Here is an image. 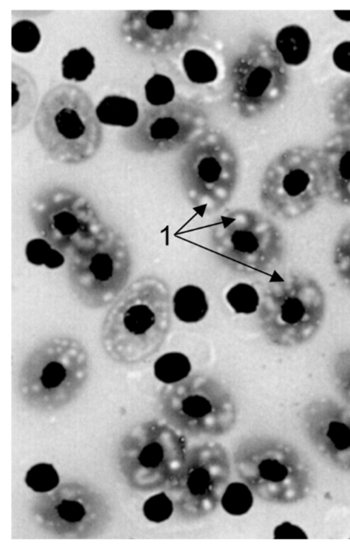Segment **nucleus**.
<instances>
[{"label":"nucleus","instance_id":"1","mask_svg":"<svg viewBox=\"0 0 350 551\" xmlns=\"http://www.w3.org/2000/svg\"><path fill=\"white\" fill-rule=\"evenodd\" d=\"M172 299L166 282L155 276L134 280L107 312L101 328L107 355L124 365H135L154 356L171 327Z\"/></svg>","mask_w":350,"mask_h":551},{"label":"nucleus","instance_id":"2","mask_svg":"<svg viewBox=\"0 0 350 551\" xmlns=\"http://www.w3.org/2000/svg\"><path fill=\"white\" fill-rule=\"evenodd\" d=\"M35 132L54 161L77 164L92 158L103 131L89 95L80 87L59 84L49 90L39 106Z\"/></svg>","mask_w":350,"mask_h":551},{"label":"nucleus","instance_id":"3","mask_svg":"<svg viewBox=\"0 0 350 551\" xmlns=\"http://www.w3.org/2000/svg\"><path fill=\"white\" fill-rule=\"evenodd\" d=\"M321 284L301 272L278 276L265 288L258 308L260 328L273 345L293 348L306 344L318 333L326 313Z\"/></svg>","mask_w":350,"mask_h":551},{"label":"nucleus","instance_id":"4","mask_svg":"<svg viewBox=\"0 0 350 551\" xmlns=\"http://www.w3.org/2000/svg\"><path fill=\"white\" fill-rule=\"evenodd\" d=\"M178 171L187 202L204 217L219 212L231 201L240 166L230 140L220 132L207 130L186 146Z\"/></svg>","mask_w":350,"mask_h":551},{"label":"nucleus","instance_id":"5","mask_svg":"<svg viewBox=\"0 0 350 551\" xmlns=\"http://www.w3.org/2000/svg\"><path fill=\"white\" fill-rule=\"evenodd\" d=\"M325 197L319 148L297 145L280 152L265 167L260 180L259 199L272 217L299 219Z\"/></svg>","mask_w":350,"mask_h":551},{"label":"nucleus","instance_id":"6","mask_svg":"<svg viewBox=\"0 0 350 551\" xmlns=\"http://www.w3.org/2000/svg\"><path fill=\"white\" fill-rule=\"evenodd\" d=\"M212 251L231 269L244 273H267L284 258L283 234L273 220L255 210L236 208L223 213L209 234Z\"/></svg>","mask_w":350,"mask_h":551},{"label":"nucleus","instance_id":"7","mask_svg":"<svg viewBox=\"0 0 350 551\" xmlns=\"http://www.w3.org/2000/svg\"><path fill=\"white\" fill-rule=\"evenodd\" d=\"M71 289L91 308L107 306L118 297L131 272L128 246L105 224L67 255Z\"/></svg>","mask_w":350,"mask_h":551},{"label":"nucleus","instance_id":"8","mask_svg":"<svg viewBox=\"0 0 350 551\" xmlns=\"http://www.w3.org/2000/svg\"><path fill=\"white\" fill-rule=\"evenodd\" d=\"M89 372L85 347L75 338L57 336L39 344L27 355L17 385L28 400L57 404L77 393L85 385Z\"/></svg>","mask_w":350,"mask_h":551},{"label":"nucleus","instance_id":"9","mask_svg":"<svg viewBox=\"0 0 350 551\" xmlns=\"http://www.w3.org/2000/svg\"><path fill=\"white\" fill-rule=\"evenodd\" d=\"M160 398L170 421L185 429L216 432L226 429L235 419L231 392L207 374H189L178 382L165 384Z\"/></svg>","mask_w":350,"mask_h":551},{"label":"nucleus","instance_id":"10","mask_svg":"<svg viewBox=\"0 0 350 551\" xmlns=\"http://www.w3.org/2000/svg\"><path fill=\"white\" fill-rule=\"evenodd\" d=\"M30 210L42 238L66 256L104 225L86 198L64 188L38 195Z\"/></svg>","mask_w":350,"mask_h":551},{"label":"nucleus","instance_id":"11","mask_svg":"<svg viewBox=\"0 0 350 551\" xmlns=\"http://www.w3.org/2000/svg\"><path fill=\"white\" fill-rule=\"evenodd\" d=\"M232 73V97L245 114L263 111L286 90L285 64L275 47L265 43L239 57Z\"/></svg>","mask_w":350,"mask_h":551},{"label":"nucleus","instance_id":"12","mask_svg":"<svg viewBox=\"0 0 350 551\" xmlns=\"http://www.w3.org/2000/svg\"><path fill=\"white\" fill-rule=\"evenodd\" d=\"M153 107L145 110L126 134V142L133 150L150 154L172 152L204 132L203 117L190 105L172 102Z\"/></svg>","mask_w":350,"mask_h":551},{"label":"nucleus","instance_id":"13","mask_svg":"<svg viewBox=\"0 0 350 551\" xmlns=\"http://www.w3.org/2000/svg\"><path fill=\"white\" fill-rule=\"evenodd\" d=\"M194 11L135 10L126 14L120 31L125 42L144 53L168 52L187 40L197 24Z\"/></svg>","mask_w":350,"mask_h":551},{"label":"nucleus","instance_id":"14","mask_svg":"<svg viewBox=\"0 0 350 551\" xmlns=\"http://www.w3.org/2000/svg\"><path fill=\"white\" fill-rule=\"evenodd\" d=\"M319 150L325 197L338 206L350 207V130L332 134Z\"/></svg>","mask_w":350,"mask_h":551},{"label":"nucleus","instance_id":"15","mask_svg":"<svg viewBox=\"0 0 350 551\" xmlns=\"http://www.w3.org/2000/svg\"><path fill=\"white\" fill-rule=\"evenodd\" d=\"M12 131L18 132L31 121L38 102V89L31 75L23 67L12 65Z\"/></svg>","mask_w":350,"mask_h":551},{"label":"nucleus","instance_id":"16","mask_svg":"<svg viewBox=\"0 0 350 551\" xmlns=\"http://www.w3.org/2000/svg\"><path fill=\"white\" fill-rule=\"evenodd\" d=\"M275 47L285 64L299 66L305 62L311 49L307 31L297 24L282 27L275 38Z\"/></svg>","mask_w":350,"mask_h":551},{"label":"nucleus","instance_id":"17","mask_svg":"<svg viewBox=\"0 0 350 551\" xmlns=\"http://www.w3.org/2000/svg\"><path fill=\"white\" fill-rule=\"evenodd\" d=\"M172 310L182 322L193 323L202 321L208 310L205 292L194 284L180 287L172 297Z\"/></svg>","mask_w":350,"mask_h":551},{"label":"nucleus","instance_id":"18","mask_svg":"<svg viewBox=\"0 0 350 551\" xmlns=\"http://www.w3.org/2000/svg\"><path fill=\"white\" fill-rule=\"evenodd\" d=\"M95 111L98 121L106 125L129 127L135 125L139 118L137 103L119 95L104 97Z\"/></svg>","mask_w":350,"mask_h":551},{"label":"nucleus","instance_id":"19","mask_svg":"<svg viewBox=\"0 0 350 551\" xmlns=\"http://www.w3.org/2000/svg\"><path fill=\"white\" fill-rule=\"evenodd\" d=\"M221 467L207 462H195L183 474V484L189 495L196 500H205L213 495L216 482L219 478L218 469Z\"/></svg>","mask_w":350,"mask_h":551},{"label":"nucleus","instance_id":"20","mask_svg":"<svg viewBox=\"0 0 350 551\" xmlns=\"http://www.w3.org/2000/svg\"><path fill=\"white\" fill-rule=\"evenodd\" d=\"M182 64L186 76L194 84H209L217 77L218 71L215 61L202 50H187L183 56Z\"/></svg>","mask_w":350,"mask_h":551},{"label":"nucleus","instance_id":"21","mask_svg":"<svg viewBox=\"0 0 350 551\" xmlns=\"http://www.w3.org/2000/svg\"><path fill=\"white\" fill-rule=\"evenodd\" d=\"M191 370L189 358L179 352H170L161 355L154 365L156 378L165 384L185 379L190 374Z\"/></svg>","mask_w":350,"mask_h":551},{"label":"nucleus","instance_id":"22","mask_svg":"<svg viewBox=\"0 0 350 551\" xmlns=\"http://www.w3.org/2000/svg\"><path fill=\"white\" fill-rule=\"evenodd\" d=\"M332 255L335 273L342 284L350 292V222L338 232Z\"/></svg>","mask_w":350,"mask_h":551},{"label":"nucleus","instance_id":"23","mask_svg":"<svg viewBox=\"0 0 350 551\" xmlns=\"http://www.w3.org/2000/svg\"><path fill=\"white\" fill-rule=\"evenodd\" d=\"M62 75L66 79L85 80L95 67L93 55L85 48L70 50L62 62Z\"/></svg>","mask_w":350,"mask_h":551},{"label":"nucleus","instance_id":"24","mask_svg":"<svg viewBox=\"0 0 350 551\" xmlns=\"http://www.w3.org/2000/svg\"><path fill=\"white\" fill-rule=\"evenodd\" d=\"M253 494L248 485L234 482L229 484L221 497V504L225 511L232 515L247 513L253 504Z\"/></svg>","mask_w":350,"mask_h":551},{"label":"nucleus","instance_id":"25","mask_svg":"<svg viewBox=\"0 0 350 551\" xmlns=\"http://www.w3.org/2000/svg\"><path fill=\"white\" fill-rule=\"evenodd\" d=\"M226 299L235 313L250 315L258 310L260 298L254 286L239 282L228 290Z\"/></svg>","mask_w":350,"mask_h":551},{"label":"nucleus","instance_id":"26","mask_svg":"<svg viewBox=\"0 0 350 551\" xmlns=\"http://www.w3.org/2000/svg\"><path fill=\"white\" fill-rule=\"evenodd\" d=\"M145 96L152 106H163L173 101L175 87L172 80L165 75L155 73L146 82Z\"/></svg>","mask_w":350,"mask_h":551},{"label":"nucleus","instance_id":"27","mask_svg":"<svg viewBox=\"0 0 350 551\" xmlns=\"http://www.w3.org/2000/svg\"><path fill=\"white\" fill-rule=\"evenodd\" d=\"M12 48L20 53L33 51L39 44L40 33L36 25L29 20H21L12 27Z\"/></svg>","mask_w":350,"mask_h":551},{"label":"nucleus","instance_id":"28","mask_svg":"<svg viewBox=\"0 0 350 551\" xmlns=\"http://www.w3.org/2000/svg\"><path fill=\"white\" fill-rule=\"evenodd\" d=\"M25 482L35 491L46 492L57 486L59 476L52 465L40 463L27 472Z\"/></svg>","mask_w":350,"mask_h":551},{"label":"nucleus","instance_id":"29","mask_svg":"<svg viewBox=\"0 0 350 551\" xmlns=\"http://www.w3.org/2000/svg\"><path fill=\"white\" fill-rule=\"evenodd\" d=\"M333 120L343 130H350V81L342 85L334 95L330 103Z\"/></svg>","mask_w":350,"mask_h":551},{"label":"nucleus","instance_id":"30","mask_svg":"<svg viewBox=\"0 0 350 551\" xmlns=\"http://www.w3.org/2000/svg\"><path fill=\"white\" fill-rule=\"evenodd\" d=\"M174 511L172 500L164 492L155 494L144 503L143 511L145 517L155 523L169 519Z\"/></svg>","mask_w":350,"mask_h":551},{"label":"nucleus","instance_id":"31","mask_svg":"<svg viewBox=\"0 0 350 551\" xmlns=\"http://www.w3.org/2000/svg\"><path fill=\"white\" fill-rule=\"evenodd\" d=\"M334 383L338 390L350 400V348L338 352L332 363Z\"/></svg>","mask_w":350,"mask_h":551},{"label":"nucleus","instance_id":"32","mask_svg":"<svg viewBox=\"0 0 350 551\" xmlns=\"http://www.w3.org/2000/svg\"><path fill=\"white\" fill-rule=\"evenodd\" d=\"M55 251V249L43 238L31 241L26 248L27 259L36 265L45 264L48 265Z\"/></svg>","mask_w":350,"mask_h":551},{"label":"nucleus","instance_id":"33","mask_svg":"<svg viewBox=\"0 0 350 551\" xmlns=\"http://www.w3.org/2000/svg\"><path fill=\"white\" fill-rule=\"evenodd\" d=\"M166 450L159 442H152L142 450L138 460L141 465L147 468H156L165 461Z\"/></svg>","mask_w":350,"mask_h":551},{"label":"nucleus","instance_id":"34","mask_svg":"<svg viewBox=\"0 0 350 551\" xmlns=\"http://www.w3.org/2000/svg\"><path fill=\"white\" fill-rule=\"evenodd\" d=\"M326 434L336 449L343 450L350 447V428L346 424L337 420L331 421Z\"/></svg>","mask_w":350,"mask_h":551},{"label":"nucleus","instance_id":"35","mask_svg":"<svg viewBox=\"0 0 350 551\" xmlns=\"http://www.w3.org/2000/svg\"><path fill=\"white\" fill-rule=\"evenodd\" d=\"M56 509L59 517L68 522H79L85 515L83 506L74 500H63Z\"/></svg>","mask_w":350,"mask_h":551},{"label":"nucleus","instance_id":"36","mask_svg":"<svg viewBox=\"0 0 350 551\" xmlns=\"http://www.w3.org/2000/svg\"><path fill=\"white\" fill-rule=\"evenodd\" d=\"M273 538L284 539H308L306 532L299 526L289 522H284L278 525L273 530Z\"/></svg>","mask_w":350,"mask_h":551},{"label":"nucleus","instance_id":"37","mask_svg":"<svg viewBox=\"0 0 350 551\" xmlns=\"http://www.w3.org/2000/svg\"><path fill=\"white\" fill-rule=\"evenodd\" d=\"M332 60L338 69L350 73V40L343 41L336 46Z\"/></svg>","mask_w":350,"mask_h":551},{"label":"nucleus","instance_id":"38","mask_svg":"<svg viewBox=\"0 0 350 551\" xmlns=\"http://www.w3.org/2000/svg\"><path fill=\"white\" fill-rule=\"evenodd\" d=\"M334 13L340 20L350 21V10H334Z\"/></svg>","mask_w":350,"mask_h":551}]
</instances>
